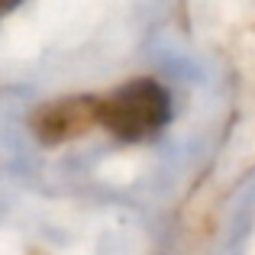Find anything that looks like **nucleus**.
I'll return each mask as SVG.
<instances>
[{"label":"nucleus","mask_w":255,"mask_h":255,"mask_svg":"<svg viewBox=\"0 0 255 255\" xmlns=\"http://www.w3.org/2000/svg\"><path fill=\"white\" fill-rule=\"evenodd\" d=\"M171 123V97L155 78H132L100 97V126L123 142H145Z\"/></svg>","instance_id":"1"},{"label":"nucleus","mask_w":255,"mask_h":255,"mask_svg":"<svg viewBox=\"0 0 255 255\" xmlns=\"http://www.w3.org/2000/svg\"><path fill=\"white\" fill-rule=\"evenodd\" d=\"M16 3H19V0H3V10L10 13V10H13V6H16Z\"/></svg>","instance_id":"3"},{"label":"nucleus","mask_w":255,"mask_h":255,"mask_svg":"<svg viewBox=\"0 0 255 255\" xmlns=\"http://www.w3.org/2000/svg\"><path fill=\"white\" fill-rule=\"evenodd\" d=\"M32 136L45 145H62L100 126V97H62L42 104L29 117Z\"/></svg>","instance_id":"2"}]
</instances>
